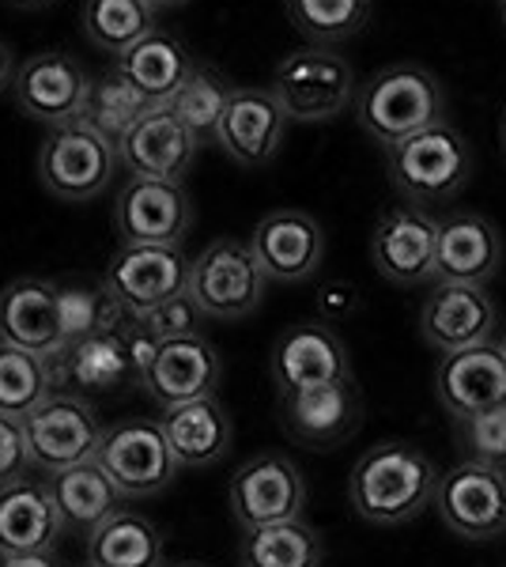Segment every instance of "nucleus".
<instances>
[{
	"label": "nucleus",
	"mask_w": 506,
	"mask_h": 567,
	"mask_svg": "<svg viewBox=\"0 0 506 567\" xmlns=\"http://www.w3.org/2000/svg\"><path fill=\"white\" fill-rule=\"evenodd\" d=\"M438 470L409 443H379L355 462L348 477V499L355 515L374 526H401L427 511L438 496Z\"/></svg>",
	"instance_id": "nucleus-1"
},
{
	"label": "nucleus",
	"mask_w": 506,
	"mask_h": 567,
	"mask_svg": "<svg viewBox=\"0 0 506 567\" xmlns=\"http://www.w3.org/2000/svg\"><path fill=\"white\" fill-rule=\"evenodd\" d=\"M355 122L382 148L409 141L431 125L446 122V87L423 65H390L379 69L355 95Z\"/></svg>",
	"instance_id": "nucleus-2"
},
{
	"label": "nucleus",
	"mask_w": 506,
	"mask_h": 567,
	"mask_svg": "<svg viewBox=\"0 0 506 567\" xmlns=\"http://www.w3.org/2000/svg\"><path fill=\"white\" fill-rule=\"evenodd\" d=\"M473 148L450 122L385 148V171L404 205H450L473 178Z\"/></svg>",
	"instance_id": "nucleus-3"
},
{
	"label": "nucleus",
	"mask_w": 506,
	"mask_h": 567,
	"mask_svg": "<svg viewBox=\"0 0 506 567\" xmlns=\"http://www.w3.org/2000/svg\"><path fill=\"white\" fill-rule=\"evenodd\" d=\"M155 337L144 333L136 318H125L122 326L103 329L87 341L69 344L61 355H53V374L58 390L64 393H117L125 386H141L144 368L155 352Z\"/></svg>",
	"instance_id": "nucleus-4"
},
{
	"label": "nucleus",
	"mask_w": 506,
	"mask_h": 567,
	"mask_svg": "<svg viewBox=\"0 0 506 567\" xmlns=\"http://www.w3.org/2000/svg\"><path fill=\"white\" fill-rule=\"evenodd\" d=\"M269 87L291 122H333L348 106H355L359 76L352 61L337 53L333 45L307 42L283 53Z\"/></svg>",
	"instance_id": "nucleus-5"
},
{
	"label": "nucleus",
	"mask_w": 506,
	"mask_h": 567,
	"mask_svg": "<svg viewBox=\"0 0 506 567\" xmlns=\"http://www.w3.org/2000/svg\"><path fill=\"white\" fill-rule=\"evenodd\" d=\"M269 277L257 261L254 246L242 239H216L193 258L189 296L216 322H238L254 315L265 299Z\"/></svg>",
	"instance_id": "nucleus-6"
},
{
	"label": "nucleus",
	"mask_w": 506,
	"mask_h": 567,
	"mask_svg": "<svg viewBox=\"0 0 506 567\" xmlns=\"http://www.w3.org/2000/svg\"><path fill=\"white\" fill-rule=\"evenodd\" d=\"M23 432L34 470L42 477H53V473L72 470V465L95 462L106 427L87 398L58 390L31 416H23Z\"/></svg>",
	"instance_id": "nucleus-7"
},
{
	"label": "nucleus",
	"mask_w": 506,
	"mask_h": 567,
	"mask_svg": "<svg viewBox=\"0 0 506 567\" xmlns=\"http://www.w3.org/2000/svg\"><path fill=\"white\" fill-rule=\"evenodd\" d=\"M193 258L182 246H122L103 269V288L128 318L141 322L155 307L186 296Z\"/></svg>",
	"instance_id": "nucleus-8"
},
{
	"label": "nucleus",
	"mask_w": 506,
	"mask_h": 567,
	"mask_svg": "<svg viewBox=\"0 0 506 567\" xmlns=\"http://www.w3.org/2000/svg\"><path fill=\"white\" fill-rule=\"evenodd\" d=\"M117 167L122 163H117L114 144L80 122L61 125V130H50L42 136L39 178L45 194H53L58 200H69V205L95 200L110 186Z\"/></svg>",
	"instance_id": "nucleus-9"
},
{
	"label": "nucleus",
	"mask_w": 506,
	"mask_h": 567,
	"mask_svg": "<svg viewBox=\"0 0 506 567\" xmlns=\"http://www.w3.org/2000/svg\"><path fill=\"white\" fill-rule=\"evenodd\" d=\"M95 462L106 470V477L122 488L125 499H144L163 492L178 473V458H174L167 432L159 420L133 416L117 420L106 427L103 446H99Z\"/></svg>",
	"instance_id": "nucleus-10"
},
{
	"label": "nucleus",
	"mask_w": 506,
	"mask_h": 567,
	"mask_svg": "<svg viewBox=\"0 0 506 567\" xmlns=\"http://www.w3.org/2000/svg\"><path fill=\"white\" fill-rule=\"evenodd\" d=\"M87 91H91L87 69L64 50L31 53L16 69L12 80L16 110H20L27 122H39L45 130H61V125L80 122Z\"/></svg>",
	"instance_id": "nucleus-11"
},
{
	"label": "nucleus",
	"mask_w": 506,
	"mask_h": 567,
	"mask_svg": "<svg viewBox=\"0 0 506 567\" xmlns=\"http://www.w3.org/2000/svg\"><path fill=\"white\" fill-rule=\"evenodd\" d=\"M193 200L182 182L128 178L114 200V231L122 246H182L193 231Z\"/></svg>",
	"instance_id": "nucleus-12"
},
{
	"label": "nucleus",
	"mask_w": 506,
	"mask_h": 567,
	"mask_svg": "<svg viewBox=\"0 0 506 567\" xmlns=\"http://www.w3.org/2000/svg\"><path fill=\"white\" fill-rule=\"evenodd\" d=\"M227 503L242 529L288 523L302 515L307 503V484H302L299 465L283 454H257L231 473L227 484Z\"/></svg>",
	"instance_id": "nucleus-13"
},
{
	"label": "nucleus",
	"mask_w": 506,
	"mask_h": 567,
	"mask_svg": "<svg viewBox=\"0 0 506 567\" xmlns=\"http://www.w3.org/2000/svg\"><path fill=\"white\" fill-rule=\"evenodd\" d=\"M371 258L374 269L397 288H416L423 280H435L438 219L416 205L385 208L371 235Z\"/></svg>",
	"instance_id": "nucleus-14"
},
{
	"label": "nucleus",
	"mask_w": 506,
	"mask_h": 567,
	"mask_svg": "<svg viewBox=\"0 0 506 567\" xmlns=\"http://www.w3.org/2000/svg\"><path fill=\"white\" fill-rule=\"evenodd\" d=\"M438 515L465 542H495L506 534V473L481 462H462L438 481Z\"/></svg>",
	"instance_id": "nucleus-15"
},
{
	"label": "nucleus",
	"mask_w": 506,
	"mask_h": 567,
	"mask_svg": "<svg viewBox=\"0 0 506 567\" xmlns=\"http://www.w3.org/2000/svg\"><path fill=\"white\" fill-rule=\"evenodd\" d=\"M219 379H224L219 352L211 349L208 337L193 333V337H174V341L155 344L141 386L155 405L174 409L197 398H216Z\"/></svg>",
	"instance_id": "nucleus-16"
},
{
	"label": "nucleus",
	"mask_w": 506,
	"mask_h": 567,
	"mask_svg": "<svg viewBox=\"0 0 506 567\" xmlns=\"http://www.w3.org/2000/svg\"><path fill=\"white\" fill-rule=\"evenodd\" d=\"M495 326H499V307L484 288H473V284L438 280L420 310L423 341L443 355L492 341Z\"/></svg>",
	"instance_id": "nucleus-17"
},
{
	"label": "nucleus",
	"mask_w": 506,
	"mask_h": 567,
	"mask_svg": "<svg viewBox=\"0 0 506 567\" xmlns=\"http://www.w3.org/2000/svg\"><path fill=\"white\" fill-rule=\"evenodd\" d=\"M435 390L454 420H468L506 405V352L503 344L484 341L473 349L443 355L435 371Z\"/></svg>",
	"instance_id": "nucleus-18"
},
{
	"label": "nucleus",
	"mask_w": 506,
	"mask_h": 567,
	"mask_svg": "<svg viewBox=\"0 0 506 567\" xmlns=\"http://www.w3.org/2000/svg\"><path fill=\"white\" fill-rule=\"evenodd\" d=\"M288 122L291 117L283 114L272 87H235L231 103L224 110V122H219L216 144L238 167H265L280 152Z\"/></svg>",
	"instance_id": "nucleus-19"
},
{
	"label": "nucleus",
	"mask_w": 506,
	"mask_h": 567,
	"mask_svg": "<svg viewBox=\"0 0 506 567\" xmlns=\"http://www.w3.org/2000/svg\"><path fill=\"white\" fill-rule=\"evenodd\" d=\"M272 379L280 393L329 386V382L352 379V360H348L344 341L326 322H296L283 329L272 349Z\"/></svg>",
	"instance_id": "nucleus-20"
},
{
	"label": "nucleus",
	"mask_w": 506,
	"mask_h": 567,
	"mask_svg": "<svg viewBox=\"0 0 506 567\" xmlns=\"http://www.w3.org/2000/svg\"><path fill=\"white\" fill-rule=\"evenodd\" d=\"M197 136L178 122L171 106L148 110L141 122L128 130V136L117 144V163L133 178H163L182 182L197 163Z\"/></svg>",
	"instance_id": "nucleus-21"
},
{
	"label": "nucleus",
	"mask_w": 506,
	"mask_h": 567,
	"mask_svg": "<svg viewBox=\"0 0 506 567\" xmlns=\"http://www.w3.org/2000/svg\"><path fill=\"white\" fill-rule=\"evenodd\" d=\"M0 344H12L42 360L64 352L58 284L39 277H20L0 291Z\"/></svg>",
	"instance_id": "nucleus-22"
},
{
	"label": "nucleus",
	"mask_w": 506,
	"mask_h": 567,
	"mask_svg": "<svg viewBox=\"0 0 506 567\" xmlns=\"http://www.w3.org/2000/svg\"><path fill=\"white\" fill-rule=\"evenodd\" d=\"M250 246L265 277L299 284L314 277L321 258H326V231H321L314 216L299 213V208H280V213H269L254 227Z\"/></svg>",
	"instance_id": "nucleus-23"
},
{
	"label": "nucleus",
	"mask_w": 506,
	"mask_h": 567,
	"mask_svg": "<svg viewBox=\"0 0 506 567\" xmlns=\"http://www.w3.org/2000/svg\"><path fill=\"white\" fill-rule=\"evenodd\" d=\"M64 534L50 481L23 477L0 488V556L53 553Z\"/></svg>",
	"instance_id": "nucleus-24"
},
{
	"label": "nucleus",
	"mask_w": 506,
	"mask_h": 567,
	"mask_svg": "<svg viewBox=\"0 0 506 567\" xmlns=\"http://www.w3.org/2000/svg\"><path fill=\"white\" fill-rule=\"evenodd\" d=\"M280 416L291 439L318 451H329L348 439L359 424V393L355 382H329V386L280 393Z\"/></svg>",
	"instance_id": "nucleus-25"
},
{
	"label": "nucleus",
	"mask_w": 506,
	"mask_h": 567,
	"mask_svg": "<svg viewBox=\"0 0 506 567\" xmlns=\"http://www.w3.org/2000/svg\"><path fill=\"white\" fill-rule=\"evenodd\" d=\"M503 265V235L481 213H454L438 219V269L443 284H473L484 288Z\"/></svg>",
	"instance_id": "nucleus-26"
},
{
	"label": "nucleus",
	"mask_w": 506,
	"mask_h": 567,
	"mask_svg": "<svg viewBox=\"0 0 506 567\" xmlns=\"http://www.w3.org/2000/svg\"><path fill=\"white\" fill-rule=\"evenodd\" d=\"M114 65L133 80V87L148 99L152 106H171L174 95L186 87V80L197 69V58L186 42L167 27H155L148 39H141L133 50L114 58Z\"/></svg>",
	"instance_id": "nucleus-27"
},
{
	"label": "nucleus",
	"mask_w": 506,
	"mask_h": 567,
	"mask_svg": "<svg viewBox=\"0 0 506 567\" xmlns=\"http://www.w3.org/2000/svg\"><path fill=\"white\" fill-rule=\"evenodd\" d=\"M45 481H50L64 534L91 537L110 515H117L125 503L122 488L106 477V470L99 462L72 465V470H61Z\"/></svg>",
	"instance_id": "nucleus-28"
},
{
	"label": "nucleus",
	"mask_w": 506,
	"mask_h": 567,
	"mask_svg": "<svg viewBox=\"0 0 506 567\" xmlns=\"http://www.w3.org/2000/svg\"><path fill=\"white\" fill-rule=\"evenodd\" d=\"M159 424L167 432L174 458H178V465H189V470L216 465L231 446V416L224 413L216 398H197L186 401V405L163 409Z\"/></svg>",
	"instance_id": "nucleus-29"
},
{
	"label": "nucleus",
	"mask_w": 506,
	"mask_h": 567,
	"mask_svg": "<svg viewBox=\"0 0 506 567\" xmlns=\"http://www.w3.org/2000/svg\"><path fill=\"white\" fill-rule=\"evenodd\" d=\"M91 567H167L163 534L144 515L122 507L87 537Z\"/></svg>",
	"instance_id": "nucleus-30"
},
{
	"label": "nucleus",
	"mask_w": 506,
	"mask_h": 567,
	"mask_svg": "<svg viewBox=\"0 0 506 567\" xmlns=\"http://www.w3.org/2000/svg\"><path fill=\"white\" fill-rule=\"evenodd\" d=\"M148 110H159V106H152L122 69L110 65L103 76H91V91H87L84 114H80V125L95 130L103 141H110L117 148L128 136V130H133Z\"/></svg>",
	"instance_id": "nucleus-31"
},
{
	"label": "nucleus",
	"mask_w": 506,
	"mask_h": 567,
	"mask_svg": "<svg viewBox=\"0 0 506 567\" xmlns=\"http://www.w3.org/2000/svg\"><path fill=\"white\" fill-rule=\"evenodd\" d=\"M80 27H84V39L99 53L122 58L125 50H133L136 42L148 39L159 27V12L148 0H84Z\"/></svg>",
	"instance_id": "nucleus-32"
},
{
	"label": "nucleus",
	"mask_w": 506,
	"mask_h": 567,
	"mask_svg": "<svg viewBox=\"0 0 506 567\" xmlns=\"http://www.w3.org/2000/svg\"><path fill=\"white\" fill-rule=\"evenodd\" d=\"M242 567H321V537L302 518L246 529Z\"/></svg>",
	"instance_id": "nucleus-33"
},
{
	"label": "nucleus",
	"mask_w": 506,
	"mask_h": 567,
	"mask_svg": "<svg viewBox=\"0 0 506 567\" xmlns=\"http://www.w3.org/2000/svg\"><path fill=\"white\" fill-rule=\"evenodd\" d=\"M50 393H58V374H53L50 360L12 349V344H0V413L23 420Z\"/></svg>",
	"instance_id": "nucleus-34"
},
{
	"label": "nucleus",
	"mask_w": 506,
	"mask_h": 567,
	"mask_svg": "<svg viewBox=\"0 0 506 567\" xmlns=\"http://www.w3.org/2000/svg\"><path fill=\"white\" fill-rule=\"evenodd\" d=\"M235 95V84L224 76L219 69L211 65H197L193 76L186 80V87L174 95L171 110L178 114V122L197 136V144H216V133H219V122H224V110L231 103Z\"/></svg>",
	"instance_id": "nucleus-35"
},
{
	"label": "nucleus",
	"mask_w": 506,
	"mask_h": 567,
	"mask_svg": "<svg viewBox=\"0 0 506 567\" xmlns=\"http://www.w3.org/2000/svg\"><path fill=\"white\" fill-rule=\"evenodd\" d=\"M374 0H283L291 27L310 45H340L371 20Z\"/></svg>",
	"instance_id": "nucleus-36"
},
{
	"label": "nucleus",
	"mask_w": 506,
	"mask_h": 567,
	"mask_svg": "<svg viewBox=\"0 0 506 567\" xmlns=\"http://www.w3.org/2000/svg\"><path fill=\"white\" fill-rule=\"evenodd\" d=\"M58 310H61V333L64 349L87 337L103 333L125 322V310L110 299L103 284H58Z\"/></svg>",
	"instance_id": "nucleus-37"
},
{
	"label": "nucleus",
	"mask_w": 506,
	"mask_h": 567,
	"mask_svg": "<svg viewBox=\"0 0 506 567\" xmlns=\"http://www.w3.org/2000/svg\"><path fill=\"white\" fill-rule=\"evenodd\" d=\"M457 435H462L468 462H481L506 473V405L481 416L457 420Z\"/></svg>",
	"instance_id": "nucleus-38"
},
{
	"label": "nucleus",
	"mask_w": 506,
	"mask_h": 567,
	"mask_svg": "<svg viewBox=\"0 0 506 567\" xmlns=\"http://www.w3.org/2000/svg\"><path fill=\"white\" fill-rule=\"evenodd\" d=\"M200 318H205V310H200L197 299L186 291V296L171 299V303L155 307L152 315H144L141 326H144V333L155 337V341H174V337L200 333Z\"/></svg>",
	"instance_id": "nucleus-39"
},
{
	"label": "nucleus",
	"mask_w": 506,
	"mask_h": 567,
	"mask_svg": "<svg viewBox=\"0 0 506 567\" xmlns=\"http://www.w3.org/2000/svg\"><path fill=\"white\" fill-rule=\"evenodd\" d=\"M31 473L34 462H31V446H27L23 420L0 413V488L31 477Z\"/></svg>",
	"instance_id": "nucleus-40"
},
{
	"label": "nucleus",
	"mask_w": 506,
	"mask_h": 567,
	"mask_svg": "<svg viewBox=\"0 0 506 567\" xmlns=\"http://www.w3.org/2000/svg\"><path fill=\"white\" fill-rule=\"evenodd\" d=\"M355 310H359V291L352 288V284H344V280L321 284V291H318V315H321V322H326V326L344 322V318H352Z\"/></svg>",
	"instance_id": "nucleus-41"
},
{
	"label": "nucleus",
	"mask_w": 506,
	"mask_h": 567,
	"mask_svg": "<svg viewBox=\"0 0 506 567\" xmlns=\"http://www.w3.org/2000/svg\"><path fill=\"white\" fill-rule=\"evenodd\" d=\"M0 567H61L58 553H20V556H0Z\"/></svg>",
	"instance_id": "nucleus-42"
},
{
	"label": "nucleus",
	"mask_w": 506,
	"mask_h": 567,
	"mask_svg": "<svg viewBox=\"0 0 506 567\" xmlns=\"http://www.w3.org/2000/svg\"><path fill=\"white\" fill-rule=\"evenodd\" d=\"M16 61H12V50H8V42L0 39V95H4L8 87H12V80H16Z\"/></svg>",
	"instance_id": "nucleus-43"
},
{
	"label": "nucleus",
	"mask_w": 506,
	"mask_h": 567,
	"mask_svg": "<svg viewBox=\"0 0 506 567\" xmlns=\"http://www.w3.org/2000/svg\"><path fill=\"white\" fill-rule=\"evenodd\" d=\"M4 4L23 8V12H39V8H50V4H58V0H4Z\"/></svg>",
	"instance_id": "nucleus-44"
},
{
	"label": "nucleus",
	"mask_w": 506,
	"mask_h": 567,
	"mask_svg": "<svg viewBox=\"0 0 506 567\" xmlns=\"http://www.w3.org/2000/svg\"><path fill=\"white\" fill-rule=\"evenodd\" d=\"M148 4L155 12H167V8H182V4H189V0H148Z\"/></svg>",
	"instance_id": "nucleus-45"
},
{
	"label": "nucleus",
	"mask_w": 506,
	"mask_h": 567,
	"mask_svg": "<svg viewBox=\"0 0 506 567\" xmlns=\"http://www.w3.org/2000/svg\"><path fill=\"white\" fill-rule=\"evenodd\" d=\"M499 136H503V152H506V114H503V125H499Z\"/></svg>",
	"instance_id": "nucleus-46"
},
{
	"label": "nucleus",
	"mask_w": 506,
	"mask_h": 567,
	"mask_svg": "<svg viewBox=\"0 0 506 567\" xmlns=\"http://www.w3.org/2000/svg\"><path fill=\"white\" fill-rule=\"evenodd\" d=\"M499 12H503V27H506V0H499Z\"/></svg>",
	"instance_id": "nucleus-47"
},
{
	"label": "nucleus",
	"mask_w": 506,
	"mask_h": 567,
	"mask_svg": "<svg viewBox=\"0 0 506 567\" xmlns=\"http://www.w3.org/2000/svg\"><path fill=\"white\" fill-rule=\"evenodd\" d=\"M171 567H208V564H171Z\"/></svg>",
	"instance_id": "nucleus-48"
},
{
	"label": "nucleus",
	"mask_w": 506,
	"mask_h": 567,
	"mask_svg": "<svg viewBox=\"0 0 506 567\" xmlns=\"http://www.w3.org/2000/svg\"><path fill=\"white\" fill-rule=\"evenodd\" d=\"M499 344H503V352H506V329H503V341Z\"/></svg>",
	"instance_id": "nucleus-49"
},
{
	"label": "nucleus",
	"mask_w": 506,
	"mask_h": 567,
	"mask_svg": "<svg viewBox=\"0 0 506 567\" xmlns=\"http://www.w3.org/2000/svg\"><path fill=\"white\" fill-rule=\"evenodd\" d=\"M84 567H91V564H84Z\"/></svg>",
	"instance_id": "nucleus-50"
}]
</instances>
